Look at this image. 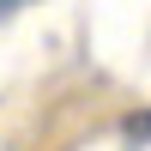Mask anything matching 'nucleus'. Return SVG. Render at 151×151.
<instances>
[{
	"label": "nucleus",
	"instance_id": "2",
	"mask_svg": "<svg viewBox=\"0 0 151 151\" xmlns=\"http://www.w3.org/2000/svg\"><path fill=\"white\" fill-rule=\"evenodd\" d=\"M18 6H24V0H0V18H6V12H18Z\"/></svg>",
	"mask_w": 151,
	"mask_h": 151
},
{
	"label": "nucleus",
	"instance_id": "1",
	"mask_svg": "<svg viewBox=\"0 0 151 151\" xmlns=\"http://www.w3.org/2000/svg\"><path fill=\"white\" fill-rule=\"evenodd\" d=\"M121 133H127L133 145H139V139H151V115H127V127H121Z\"/></svg>",
	"mask_w": 151,
	"mask_h": 151
}]
</instances>
